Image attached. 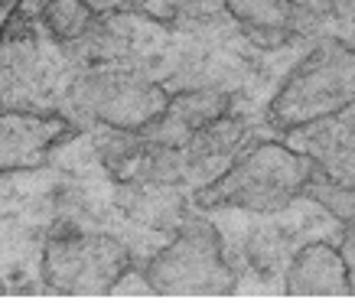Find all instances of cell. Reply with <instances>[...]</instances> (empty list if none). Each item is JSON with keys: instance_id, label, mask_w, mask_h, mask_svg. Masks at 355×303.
Here are the masks:
<instances>
[{"instance_id": "1", "label": "cell", "mask_w": 355, "mask_h": 303, "mask_svg": "<svg viewBox=\"0 0 355 303\" xmlns=\"http://www.w3.org/2000/svg\"><path fill=\"white\" fill-rule=\"evenodd\" d=\"M349 105H355V49L326 40L284 82L270 101V121L280 130H293L339 114Z\"/></svg>"}, {"instance_id": "2", "label": "cell", "mask_w": 355, "mask_h": 303, "mask_svg": "<svg viewBox=\"0 0 355 303\" xmlns=\"http://www.w3.org/2000/svg\"><path fill=\"white\" fill-rule=\"evenodd\" d=\"M310 157L297 150H287L280 144H261L245 160H238L228 173H222L216 183L202 189V206H241V209H284L293 196L306 193L313 183Z\"/></svg>"}, {"instance_id": "3", "label": "cell", "mask_w": 355, "mask_h": 303, "mask_svg": "<svg viewBox=\"0 0 355 303\" xmlns=\"http://www.w3.org/2000/svg\"><path fill=\"white\" fill-rule=\"evenodd\" d=\"M128 268L121 245L95 235H62L46 245L43 271L55 291L76 297H101Z\"/></svg>"}, {"instance_id": "4", "label": "cell", "mask_w": 355, "mask_h": 303, "mask_svg": "<svg viewBox=\"0 0 355 303\" xmlns=\"http://www.w3.org/2000/svg\"><path fill=\"white\" fill-rule=\"evenodd\" d=\"M150 284L163 297H222L232 291L216 239H205V232H186L163 248L150 264Z\"/></svg>"}, {"instance_id": "5", "label": "cell", "mask_w": 355, "mask_h": 303, "mask_svg": "<svg viewBox=\"0 0 355 303\" xmlns=\"http://www.w3.org/2000/svg\"><path fill=\"white\" fill-rule=\"evenodd\" d=\"M72 134V124L59 114L40 111H3L0 114V176L13 170H30L46 160Z\"/></svg>"}, {"instance_id": "6", "label": "cell", "mask_w": 355, "mask_h": 303, "mask_svg": "<svg viewBox=\"0 0 355 303\" xmlns=\"http://www.w3.org/2000/svg\"><path fill=\"white\" fill-rule=\"evenodd\" d=\"M287 297H293V300L352 297V277H349L343 254L329 245H306L287 271Z\"/></svg>"}, {"instance_id": "7", "label": "cell", "mask_w": 355, "mask_h": 303, "mask_svg": "<svg viewBox=\"0 0 355 303\" xmlns=\"http://www.w3.org/2000/svg\"><path fill=\"white\" fill-rule=\"evenodd\" d=\"M98 118L114 124V128H144L150 121L163 118L170 111V98L163 88L144 85V82H121L105 92V101L98 105Z\"/></svg>"}, {"instance_id": "8", "label": "cell", "mask_w": 355, "mask_h": 303, "mask_svg": "<svg viewBox=\"0 0 355 303\" xmlns=\"http://www.w3.org/2000/svg\"><path fill=\"white\" fill-rule=\"evenodd\" d=\"M225 7L254 33H274V36H287L297 17V7L291 0H225Z\"/></svg>"}, {"instance_id": "9", "label": "cell", "mask_w": 355, "mask_h": 303, "mask_svg": "<svg viewBox=\"0 0 355 303\" xmlns=\"http://www.w3.org/2000/svg\"><path fill=\"white\" fill-rule=\"evenodd\" d=\"M43 20L55 40H76L92 20V10L85 0H49Z\"/></svg>"}, {"instance_id": "10", "label": "cell", "mask_w": 355, "mask_h": 303, "mask_svg": "<svg viewBox=\"0 0 355 303\" xmlns=\"http://www.w3.org/2000/svg\"><path fill=\"white\" fill-rule=\"evenodd\" d=\"M313 189V196L323 202L336 218L352 222L355 218V186H339V189H323V186H306V193Z\"/></svg>"}, {"instance_id": "11", "label": "cell", "mask_w": 355, "mask_h": 303, "mask_svg": "<svg viewBox=\"0 0 355 303\" xmlns=\"http://www.w3.org/2000/svg\"><path fill=\"white\" fill-rule=\"evenodd\" d=\"M23 0H0V40L7 36V30L13 26V20H17V13H20Z\"/></svg>"}]
</instances>
